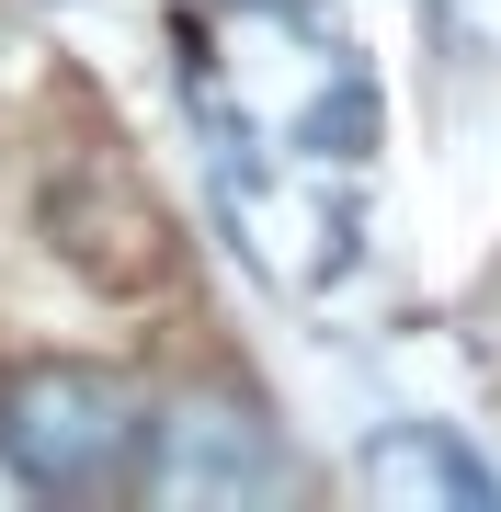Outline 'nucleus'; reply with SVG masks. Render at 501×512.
Segmentation results:
<instances>
[{"label": "nucleus", "mask_w": 501, "mask_h": 512, "mask_svg": "<svg viewBox=\"0 0 501 512\" xmlns=\"http://www.w3.org/2000/svg\"><path fill=\"white\" fill-rule=\"evenodd\" d=\"M149 399L103 365H0V467L35 501H92L137 478Z\"/></svg>", "instance_id": "obj_1"}, {"label": "nucleus", "mask_w": 501, "mask_h": 512, "mask_svg": "<svg viewBox=\"0 0 501 512\" xmlns=\"http://www.w3.org/2000/svg\"><path fill=\"white\" fill-rule=\"evenodd\" d=\"M137 490L149 501H285L297 456L251 399H171V410H149Z\"/></svg>", "instance_id": "obj_2"}, {"label": "nucleus", "mask_w": 501, "mask_h": 512, "mask_svg": "<svg viewBox=\"0 0 501 512\" xmlns=\"http://www.w3.org/2000/svg\"><path fill=\"white\" fill-rule=\"evenodd\" d=\"M365 490H388V501H456V512H501V467L479 456V444L456 433V421H388V433H365Z\"/></svg>", "instance_id": "obj_3"}, {"label": "nucleus", "mask_w": 501, "mask_h": 512, "mask_svg": "<svg viewBox=\"0 0 501 512\" xmlns=\"http://www.w3.org/2000/svg\"><path fill=\"white\" fill-rule=\"evenodd\" d=\"M376 126H388V114H376V80L365 69H331V80H319V92H308V114H297V126H285V148H297V160H376Z\"/></svg>", "instance_id": "obj_4"}, {"label": "nucleus", "mask_w": 501, "mask_h": 512, "mask_svg": "<svg viewBox=\"0 0 501 512\" xmlns=\"http://www.w3.org/2000/svg\"><path fill=\"white\" fill-rule=\"evenodd\" d=\"M262 12H297V23H308V0H262Z\"/></svg>", "instance_id": "obj_5"}]
</instances>
